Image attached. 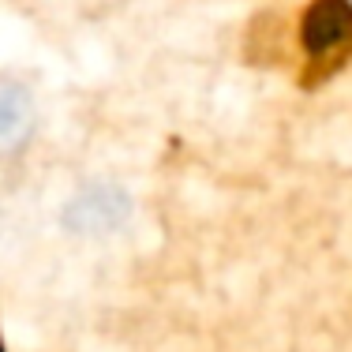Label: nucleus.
Instances as JSON below:
<instances>
[{
    "mask_svg": "<svg viewBox=\"0 0 352 352\" xmlns=\"http://www.w3.org/2000/svg\"><path fill=\"white\" fill-rule=\"evenodd\" d=\"M131 217V199L116 184H90L64 206V225L79 236H105Z\"/></svg>",
    "mask_w": 352,
    "mask_h": 352,
    "instance_id": "1",
    "label": "nucleus"
},
{
    "mask_svg": "<svg viewBox=\"0 0 352 352\" xmlns=\"http://www.w3.org/2000/svg\"><path fill=\"white\" fill-rule=\"evenodd\" d=\"M352 38V4L349 0H318L304 15V45L307 53H333Z\"/></svg>",
    "mask_w": 352,
    "mask_h": 352,
    "instance_id": "2",
    "label": "nucleus"
},
{
    "mask_svg": "<svg viewBox=\"0 0 352 352\" xmlns=\"http://www.w3.org/2000/svg\"><path fill=\"white\" fill-rule=\"evenodd\" d=\"M30 128H34V102L27 87L4 82L0 87V157L15 154L30 139Z\"/></svg>",
    "mask_w": 352,
    "mask_h": 352,
    "instance_id": "3",
    "label": "nucleus"
}]
</instances>
